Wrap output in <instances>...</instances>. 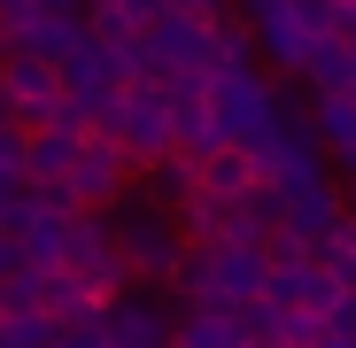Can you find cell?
I'll return each mask as SVG.
<instances>
[{"mask_svg": "<svg viewBox=\"0 0 356 348\" xmlns=\"http://www.w3.org/2000/svg\"><path fill=\"white\" fill-rule=\"evenodd\" d=\"M264 256H271V271H302V263H318V240H302L294 224H279L264 240Z\"/></svg>", "mask_w": 356, "mask_h": 348, "instance_id": "cell-18", "label": "cell"}, {"mask_svg": "<svg viewBox=\"0 0 356 348\" xmlns=\"http://www.w3.org/2000/svg\"><path fill=\"white\" fill-rule=\"evenodd\" d=\"M348 295V279L318 256V263H302V271H294V310H310V317H333V302Z\"/></svg>", "mask_w": 356, "mask_h": 348, "instance_id": "cell-14", "label": "cell"}, {"mask_svg": "<svg viewBox=\"0 0 356 348\" xmlns=\"http://www.w3.org/2000/svg\"><path fill=\"white\" fill-rule=\"evenodd\" d=\"M348 209H356V186H348Z\"/></svg>", "mask_w": 356, "mask_h": 348, "instance_id": "cell-27", "label": "cell"}, {"mask_svg": "<svg viewBox=\"0 0 356 348\" xmlns=\"http://www.w3.org/2000/svg\"><path fill=\"white\" fill-rule=\"evenodd\" d=\"M0 317H8V302H0Z\"/></svg>", "mask_w": 356, "mask_h": 348, "instance_id": "cell-28", "label": "cell"}, {"mask_svg": "<svg viewBox=\"0 0 356 348\" xmlns=\"http://www.w3.org/2000/svg\"><path fill=\"white\" fill-rule=\"evenodd\" d=\"M194 186H202V155H186V147H170L163 163H147V170H140V194H147V201H163V209H178Z\"/></svg>", "mask_w": 356, "mask_h": 348, "instance_id": "cell-12", "label": "cell"}, {"mask_svg": "<svg viewBox=\"0 0 356 348\" xmlns=\"http://www.w3.org/2000/svg\"><path fill=\"white\" fill-rule=\"evenodd\" d=\"M0 116H8V78H0Z\"/></svg>", "mask_w": 356, "mask_h": 348, "instance_id": "cell-25", "label": "cell"}, {"mask_svg": "<svg viewBox=\"0 0 356 348\" xmlns=\"http://www.w3.org/2000/svg\"><path fill=\"white\" fill-rule=\"evenodd\" d=\"M310 124H318V140H325V163L356 186V93H318Z\"/></svg>", "mask_w": 356, "mask_h": 348, "instance_id": "cell-10", "label": "cell"}, {"mask_svg": "<svg viewBox=\"0 0 356 348\" xmlns=\"http://www.w3.org/2000/svg\"><path fill=\"white\" fill-rule=\"evenodd\" d=\"M0 348H54V317L47 310H8L0 317Z\"/></svg>", "mask_w": 356, "mask_h": 348, "instance_id": "cell-17", "label": "cell"}, {"mask_svg": "<svg viewBox=\"0 0 356 348\" xmlns=\"http://www.w3.org/2000/svg\"><path fill=\"white\" fill-rule=\"evenodd\" d=\"M241 16L256 31V54L286 78H302L310 54L333 39V0H241Z\"/></svg>", "mask_w": 356, "mask_h": 348, "instance_id": "cell-3", "label": "cell"}, {"mask_svg": "<svg viewBox=\"0 0 356 348\" xmlns=\"http://www.w3.org/2000/svg\"><path fill=\"white\" fill-rule=\"evenodd\" d=\"M101 132H116L124 140V155L147 170V163H163L170 147H178V124H170V78H155V70H140L132 85H124V101L108 108V124Z\"/></svg>", "mask_w": 356, "mask_h": 348, "instance_id": "cell-6", "label": "cell"}, {"mask_svg": "<svg viewBox=\"0 0 356 348\" xmlns=\"http://www.w3.org/2000/svg\"><path fill=\"white\" fill-rule=\"evenodd\" d=\"M16 194H24V186H0V240L16 232Z\"/></svg>", "mask_w": 356, "mask_h": 348, "instance_id": "cell-22", "label": "cell"}, {"mask_svg": "<svg viewBox=\"0 0 356 348\" xmlns=\"http://www.w3.org/2000/svg\"><path fill=\"white\" fill-rule=\"evenodd\" d=\"M39 8H54V0H0V31H24Z\"/></svg>", "mask_w": 356, "mask_h": 348, "instance_id": "cell-21", "label": "cell"}, {"mask_svg": "<svg viewBox=\"0 0 356 348\" xmlns=\"http://www.w3.org/2000/svg\"><path fill=\"white\" fill-rule=\"evenodd\" d=\"M132 54V70H155V78H209L217 70V31H209V16H194V8H170L155 31H140V47H124Z\"/></svg>", "mask_w": 356, "mask_h": 348, "instance_id": "cell-7", "label": "cell"}, {"mask_svg": "<svg viewBox=\"0 0 356 348\" xmlns=\"http://www.w3.org/2000/svg\"><path fill=\"white\" fill-rule=\"evenodd\" d=\"M78 140H86V132H70V124H39V132H24V186H63Z\"/></svg>", "mask_w": 356, "mask_h": 348, "instance_id": "cell-11", "label": "cell"}, {"mask_svg": "<svg viewBox=\"0 0 356 348\" xmlns=\"http://www.w3.org/2000/svg\"><path fill=\"white\" fill-rule=\"evenodd\" d=\"M248 155H256V179H271L279 194H294V186H310V179H325V170H333V163H325L318 124H310V116L294 108V101H286L271 124L248 140Z\"/></svg>", "mask_w": 356, "mask_h": 348, "instance_id": "cell-5", "label": "cell"}, {"mask_svg": "<svg viewBox=\"0 0 356 348\" xmlns=\"http://www.w3.org/2000/svg\"><path fill=\"white\" fill-rule=\"evenodd\" d=\"M202 186H209V194H248V186H256V155H248V147H217V155L202 163Z\"/></svg>", "mask_w": 356, "mask_h": 348, "instance_id": "cell-15", "label": "cell"}, {"mask_svg": "<svg viewBox=\"0 0 356 348\" xmlns=\"http://www.w3.org/2000/svg\"><path fill=\"white\" fill-rule=\"evenodd\" d=\"M271 279V256L264 240H194L186 248V271H178V302L186 310H248Z\"/></svg>", "mask_w": 356, "mask_h": 348, "instance_id": "cell-1", "label": "cell"}, {"mask_svg": "<svg viewBox=\"0 0 356 348\" xmlns=\"http://www.w3.org/2000/svg\"><path fill=\"white\" fill-rule=\"evenodd\" d=\"M108 232H116V256H124V271L140 279V286H170L178 271H186V232H178V209H163V201H147L140 186H124L108 201Z\"/></svg>", "mask_w": 356, "mask_h": 348, "instance_id": "cell-2", "label": "cell"}, {"mask_svg": "<svg viewBox=\"0 0 356 348\" xmlns=\"http://www.w3.org/2000/svg\"><path fill=\"white\" fill-rule=\"evenodd\" d=\"M318 256H325V263H333V271H341V279L356 286V209H348V217H341V224L325 232V240H318Z\"/></svg>", "mask_w": 356, "mask_h": 348, "instance_id": "cell-19", "label": "cell"}, {"mask_svg": "<svg viewBox=\"0 0 356 348\" xmlns=\"http://www.w3.org/2000/svg\"><path fill=\"white\" fill-rule=\"evenodd\" d=\"M241 310H186L178 317V348H241Z\"/></svg>", "mask_w": 356, "mask_h": 348, "instance_id": "cell-13", "label": "cell"}, {"mask_svg": "<svg viewBox=\"0 0 356 348\" xmlns=\"http://www.w3.org/2000/svg\"><path fill=\"white\" fill-rule=\"evenodd\" d=\"M54 348H108V325L101 317H70V325H54Z\"/></svg>", "mask_w": 356, "mask_h": 348, "instance_id": "cell-20", "label": "cell"}, {"mask_svg": "<svg viewBox=\"0 0 356 348\" xmlns=\"http://www.w3.org/2000/svg\"><path fill=\"white\" fill-rule=\"evenodd\" d=\"M178 8H194V16H225V0H178Z\"/></svg>", "mask_w": 356, "mask_h": 348, "instance_id": "cell-24", "label": "cell"}, {"mask_svg": "<svg viewBox=\"0 0 356 348\" xmlns=\"http://www.w3.org/2000/svg\"><path fill=\"white\" fill-rule=\"evenodd\" d=\"M202 93H209V124H217L225 147H248L271 116L286 108V93H279L271 78H256V63H217V70L202 78Z\"/></svg>", "mask_w": 356, "mask_h": 348, "instance_id": "cell-4", "label": "cell"}, {"mask_svg": "<svg viewBox=\"0 0 356 348\" xmlns=\"http://www.w3.org/2000/svg\"><path fill=\"white\" fill-rule=\"evenodd\" d=\"M86 31H93L101 47H140V24H132L124 0H86Z\"/></svg>", "mask_w": 356, "mask_h": 348, "instance_id": "cell-16", "label": "cell"}, {"mask_svg": "<svg viewBox=\"0 0 356 348\" xmlns=\"http://www.w3.org/2000/svg\"><path fill=\"white\" fill-rule=\"evenodd\" d=\"M241 348H264V340H241Z\"/></svg>", "mask_w": 356, "mask_h": 348, "instance_id": "cell-26", "label": "cell"}, {"mask_svg": "<svg viewBox=\"0 0 356 348\" xmlns=\"http://www.w3.org/2000/svg\"><path fill=\"white\" fill-rule=\"evenodd\" d=\"M132 155H124V140H116V132H86L78 140V155H70V179H63V194L70 201H86V209H108L116 194H124L132 186Z\"/></svg>", "mask_w": 356, "mask_h": 348, "instance_id": "cell-8", "label": "cell"}, {"mask_svg": "<svg viewBox=\"0 0 356 348\" xmlns=\"http://www.w3.org/2000/svg\"><path fill=\"white\" fill-rule=\"evenodd\" d=\"M318 348H356V333H333V325H325V333H318Z\"/></svg>", "mask_w": 356, "mask_h": 348, "instance_id": "cell-23", "label": "cell"}, {"mask_svg": "<svg viewBox=\"0 0 356 348\" xmlns=\"http://www.w3.org/2000/svg\"><path fill=\"white\" fill-rule=\"evenodd\" d=\"M101 325H108V348H178V317L163 295H116Z\"/></svg>", "mask_w": 356, "mask_h": 348, "instance_id": "cell-9", "label": "cell"}]
</instances>
